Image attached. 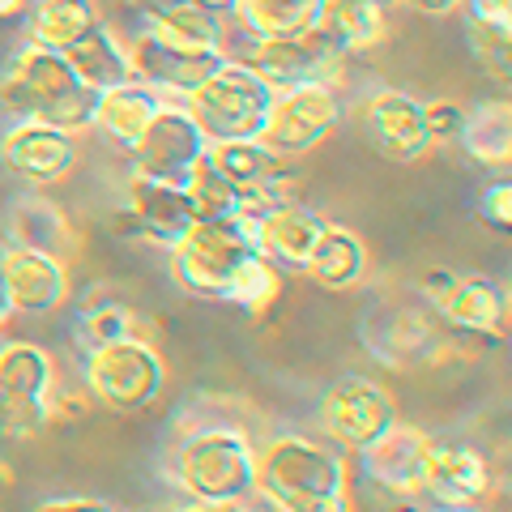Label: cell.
<instances>
[{"instance_id": "6da1fadb", "label": "cell", "mask_w": 512, "mask_h": 512, "mask_svg": "<svg viewBox=\"0 0 512 512\" xmlns=\"http://www.w3.org/2000/svg\"><path fill=\"white\" fill-rule=\"evenodd\" d=\"M94 99L99 94L73 73L64 52H47L35 43H26L0 73V107L13 120H35L77 133V128H90Z\"/></svg>"}, {"instance_id": "7a4b0ae2", "label": "cell", "mask_w": 512, "mask_h": 512, "mask_svg": "<svg viewBox=\"0 0 512 512\" xmlns=\"http://www.w3.org/2000/svg\"><path fill=\"white\" fill-rule=\"evenodd\" d=\"M256 491L278 512H350L346 461L303 436H282L256 457Z\"/></svg>"}, {"instance_id": "3957f363", "label": "cell", "mask_w": 512, "mask_h": 512, "mask_svg": "<svg viewBox=\"0 0 512 512\" xmlns=\"http://www.w3.org/2000/svg\"><path fill=\"white\" fill-rule=\"evenodd\" d=\"M171 474L197 504H231L256 491V448L235 427H201L171 453Z\"/></svg>"}, {"instance_id": "277c9868", "label": "cell", "mask_w": 512, "mask_h": 512, "mask_svg": "<svg viewBox=\"0 0 512 512\" xmlns=\"http://www.w3.org/2000/svg\"><path fill=\"white\" fill-rule=\"evenodd\" d=\"M252 256L256 239L244 218H201L171 244V274L201 299H231V286Z\"/></svg>"}, {"instance_id": "5b68a950", "label": "cell", "mask_w": 512, "mask_h": 512, "mask_svg": "<svg viewBox=\"0 0 512 512\" xmlns=\"http://www.w3.org/2000/svg\"><path fill=\"white\" fill-rule=\"evenodd\" d=\"M274 86L261 82L248 64L222 60V69L188 94V116L205 133V141H248L261 137Z\"/></svg>"}, {"instance_id": "8992f818", "label": "cell", "mask_w": 512, "mask_h": 512, "mask_svg": "<svg viewBox=\"0 0 512 512\" xmlns=\"http://www.w3.org/2000/svg\"><path fill=\"white\" fill-rule=\"evenodd\" d=\"M239 39H244V47L231 52L227 60L248 64V69L261 77V82L274 86V90L338 86L342 73H346V52L320 26L308 30V35H291V39H252V35L239 30Z\"/></svg>"}, {"instance_id": "52a82bcc", "label": "cell", "mask_w": 512, "mask_h": 512, "mask_svg": "<svg viewBox=\"0 0 512 512\" xmlns=\"http://www.w3.org/2000/svg\"><path fill=\"white\" fill-rule=\"evenodd\" d=\"M52 355L30 342L0 346V440H35L52 423Z\"/></svg>"}, {"instance_id": "ba28073f", "label": "cell", "mask_w": 512, "mask_h": 512, "mask_svg": "<svg viewBox=\"0 0 512 512\" xmlns=\"http://www.w3.org/2000/svg\"><path fill=\"white\" fill-rule=\"evenodd\" d=\"M86 384L107 410L137 414L158 402V393L167 384V367L154 346L137 338H120V342L94 346L86 355Z\"/></svg>"}, {"instance_id": "9c48e42d", "label": "cell", "mask_w": 512, "mask_h": 512, "mask_svg": "<svg viewBox=\"0 0 512 512\" xmlns=\"http://www.w3.org/2000/svg\"><path fill=\"white\" fill-rule=\"evenodd\" d=\"M205 158L214 163V171L239 192V205L244 214L239 218H256L269 205H282V201H295V171H291V158H282L265 146L261 137H248V141H210L205 146Z\"/></svg>"}, {"instance_id": "30bf717a", "label": "cell", "mask_w": 512, "mask_h": 512, "mask_svg": "<svg viewBox=\"0 0 512 512\" xmlns=\"http://www.w3.org/2000/svg\"><path fill=\"white\" fill-rule=\"evenodd\" d=\"M342 124V103L333 86H291L274 90L261 141L282 158H299L320 146L333 128Z\"/></svg>"}, {"instance_id": "8fae6325", "label": "cell", "mask_w": 512, "mask_h": 512, "mask_svg": "<svg viewBox=\"0 0 512 512\" xmlns=\"http://www.w3.org/2000/svg\"><path fill=\"white\" fill-rule=\"evenodd\" d=\"M205 146L210 141H205V133L192 124L184 107H158L146 133L137 137V146L128 150V158H133V175L188 188V175L205 158Z\"/></svg>"}, {"instance_id": "7c38bea8", "label": "cell", "mask_w": 512, "mask_h": 512, "mask_svg": "<svg viewBox=\"0 0 512 512\" xmlns=\"http://www.w3.org/2000/svg\"><path fill=\"white\" fill-rule=\"evenodd\" d=\"M222 60L227 56H222L218 47H188V43L154 35V30H141V35L128 43L133 82H141L146 90H175V94H184V99L201 82H210L222 69Z\"/></svg>"}, {"instance_id": "4fadbf2b", "label": "cell", "mask_w": 512, "mask_h": 512, "mask_svg": "<svg viewBox=\"0 0 512 512\" xmlns=\"http://www.w3.org/2000/svg\"><path fill=\"white\" fill-rule=\"evenodd\" d=\"M320 423H325V431L338 444L363 453L367 444H376L397 423V406L376 380L342 376L325 393V402H320Z\"/></svg>"}, {"instance_id": "5bb4252c", "label": "cell", "mask_w": 512, "mask_h": 512, "mask_svg": "<svg viewBox=\"0 0 512 512\" xmlns=\"http://www.w3.org/2000/svg\"><path fill=\"white\" fill-rule=\"evenodd\" d=\"M423 295L431 299V308L444 325H453L461 333H483V338H495L508 325V295L500 282L491 278H457V274H436L423 278Z\"/></svg>"}, {"instance_id": "9a60e30c", "label": "cell", "mask_w": 512, "mask_h": 512, "mask_svg": "<svg viewBox=\"0 0 512 512\" xmlns=\"http://www.w3.org/2000/svg\"><path fill=\"white\" fill-rule=\"evenodd\" d=\"M197 222H201V210H197V201H192L188 188L133 175V180H128V210L116 214V231L154 239V244L171 248L175 239L188 235Z\"/></svg>"}, {"instance_id": "2e32d148", "label": "cell", "mask_w": 512, "mask_h": 512, "mask_svg": "<svg viewBox=\"0 0 512 512\" xmlns=\"http://www.w3.org/2000/svg\"><path fill=\"white\" fill-rule=\"evenodd\" d=\"M359 124H363L367 146H372L384 163H419L431 150L423 103L402 90H376L372 99L359 107Z\"/></svg>"}, {"instance_id": "e0dca14e", "label": "cell", "mask_w": 512, "mask_h": 512, "mask_svg": "<svg viewBox=\"0 0 512 512\" xmlns=\"http://www.w3.org/2000/svg\"><path fill=\"white\" fill-rule=\"evenodd\" d=\"M487 487H491V470L483 453H474L470 444H457V440L431 444L419 491L427 495V504L436 512L478 508L487 500Z\"/></svg>"}, {"instance_id": "ac0fdd59", "label": "cell", "mask_w": 512, "mask_h": 512, "mask_svg": "<svg viewBox=\"0 0 512 512\" xmlns=\"http://www.w3.org/2000/svg\"><path fill=\"white\" fill-rule=\"evenodd\" d=\"M0 163L9 167V175L43 188V184H56L73 171L77 141H73V133H64V128L18 120L5 133V141H0Z\"/></svg>"}, {"instance_id": "d6986e66", "label": "cell", "mask_w": 512, "mask_h": 512, "mask_svg": "<svg viewBox=\"0 0 512 512\" xmlns=\"http://www.w3.org/2000/svg\"><path fill=\"white\" fill-rule=\"evenodd\" d=\"M248 227L256 239V252H261L269 265L282 269V274H303L316 235L325 231V218L312 214L308 205H299V201H282V205H269V210L248 218Z\"/></svg>"}, {"instance_id": "ffe728a7", "label": "cell", "mask_w": 512, "mask_h": 512, "mask_svg": "<svg viewBox=\"0 0 512 512\" xmlns=\"http://www.w3.org/2000/svg\"><path fill=\"white\" fill-rule=\"evenodd\" d=\"M0 282H5L13 312H52L69 299V269H64V261L22 244H9L5 256H0Z\"/></svg>"}, {"instance_id": "44dd1931", "label": "cell", "mask_w": 512, "mask_h": 512, "mask_svg": "<svg viewBox=\"0 0 512 512\" xmlns=\"http://www.w3.org/2000/svg\"><path fill=\"white\" fill-rule=\"evenodd\" d=\"M431 440L423 436L419 427L393 423L376 444L363 448V478L376 483L380 491L389 495H414L423 483V466H427Z\"/></svg>"}, {"instance_id": "7402d4cb", "label": "cell", "mask_w": 512, "mask_h": 512, "mask_svg": "<svg viewBox=\"0 0 512 512\" xmlns=\"http://www.w3.org/2000/svg\"><path fill=\"white\" fill-rule=\"evenodd\" d=\"M363 346L380 355V363H414L431 359L440 342V325L431 316H419L402 308V303H380L363 325Z\"/></svg>"}, {"instance_id": "603a6c76", "label": "cell", "mask_w": 512, "mask_h": 512, "mask_svg": "<svg viewBox=\"0 0 512 512\" xmlns=\"http://www.w3.org/2000/svg\"><path fill=\"white\" fill-rule=\"evenodd\" d=\"M325 0H231L227 18L252 39H291L320 26Z\"/></svg>"}, {"instance_id": "cb8c5ba5", "label": "cell", "mask_w": 512, "mask_h": 512, "mask_svg": "<svg viewBox=\"0 0 512 512\" xmlns=\"http://www.w3.org/2000/svg\"><path fill=\"white\" fill-rule=\"evenodd\" d=\"M64 60L73 64V73L82 77V82L103 94V90H116L124 82H133V64H128V47L111 35L107 22H99L94 30H86L77 43L64 47Z\"/></svg>"}, {"instance_id": "d4e9b609", "label": "cell", "mask_w": 512, "mask_h": 512, "mask_svg": "<svg viewBox=\"0 0 512 512\" xmlns=\"http://www.w3.org/2000/svg\"><path fill=\"white\" fill-rule=\"evenodd\" d=\"M384 13H389V5H380V0H325L320 30L346 56H363V52H376L389 39V18Z\"/></svg>"}, {"instance_id": "484cf974", "label": "cell", "mask_w": 512, "mask_h": 512, "mask_svg": "<svg viewBox=\"0 0 512 512\" xmlns=\"http://www.w3.org/2000/svg\"><path fill=\"white\" fill-rule=\"evenodd\" d=\"M163 107L154 99V90L146 86H133V82H124L116 90H103L99 99H94V128L107 137V141H116V146L124 150H133L137 146V137L146 133V124L154 120V111Z\"/></svg>"}, {"instance_id": "4316f807", "label": "cell", "mask_w": 512, "mask_h": 512, "mask_svg": "<svg viewBox=\"0 0 512 512\" xmlns=\"http://www.w3.org/2000/svg\"><path fill=\"white\" fill-rule=\"evenodd\" d=\"M363 269H367V252L359 244V235L325 222V231L316 235V244L308 252L303 274H312V282L325 286V291H346V286H355L363 278Z\"/></svg>"}, {"instance_id": "83f0119b", "label": "cell", "mask_w": 512, "mask_h": 512, "mask_svg": "<svg viewBox=\"0 0 512 512\" xmlns=\"http://www.w3.org/2000/svg\"><path fill=\"white\" fill-rule=\"evenodd\" d=\"M99 22L103 18L94 9V0H35V9L26 18V43L47 47V52H64Z\"/></svg>"}, {"instance_id": "f1b7e54d", "label": "cell", "mask_w": 512, "mask_h": 512, "mask_svg": "<svg viewBox=\"0 0 512 512\" xmlns=\"http://www.w3.org/2000/svg\"><path fill=\"white\" fill-rule=\"evenodd\" d=\"M457 141L478 167L504 171L512 163V111H508V103L487 99L474 111H466V124H461Z\"/></svg>"}, {"instance_id": "f546056e", "label": "cell", "mask_w": 512, "mask_h": 512, "mask_svg": "<svg viewBox=\"0 0 512 512\" xmlns=\"http://www.w3.org/2000/svg\"><path fill=\"white\" fill-rule=\"evenodd\" d=\"M13 244L22 248H35L64 261L73 248H77V235L73 227L64 222V214L56 210L52 201H39V197H22L13 205Z\"/></svg>"}, {"instance_id": "4dcf8cb0", "label": "cell", "mask_w": 512, "mask_h": 512, "mask_svg": "<svg viewBox=\"0 0 512 512\" xmlns=\"http://www.w3.org/2000/svg\"><path fill=\"white\" fill-rule=\"evenodd\" d=\"M466 43L478 60V69L495 82H508L512 69V22H495V18H478L466 13Z\"/></svg>"}, {"instance_id": "1f68e13d", "label": "cell", "mask_w": 512, "mask_h": 512, "mask_svg": "<svg viewBox=\"0 0 512 512\" xmlns=\"http://www.w3.org/2000/svg\"><path fill=\"white\" fill-rule=\"evenodd\" d=\"M278 291H282V269H274L261 252H256L244 265V274L235 278L227 303H239V308H248V312H265L269 303L278 299Z\"/></svg>"}, {"instance_id": "d6a6232c", "label": "cell", "mask_w": 512, "mask_h": 512, "mask_svg": "<svg viewBox=\"0 0 512 512\" xmlns=\"http://www.w3.org/2000/svg\"><path fill=\"white\" fill-rule=\"evenodd\" d=\"M86 338H90V350L94 346H107V342H120V338H133V316H128L124 303H107V308L90 312L86 316Z\"/></svg>"}, {"instance_id": "836d02e7", "label": "cell", "mask_w": 512, "mask_h": 512, "mask_svg": "<svg viewBox=\"0 0 512 512\" xmlns=\"http://www.w3.org/2000/svg\"><path fill=\"white\" fill-rule=\"evenodd\" d=\"M423 116H427L431 146H440V141H457V137H461V124H466V107L440 99V103H427Z\"/></svg>"}, {"instance_id": "e575fe53", "label": "cell", "mask_w": 512, "mask_h": 512, "mask_svg": "<svg viewBox=\"0 0 512 512\" xmlns=\"http://www.w3.org/2000/svg\"><path fill=\"white\" fill-rule=\"evenodd\" d=\"M478 214H483V222L491 231L508 235L512 231V184L500 180V184L483 188V197H478Z\"/></svg>"}, {"instance_id": "d590c367", "label": "cell", "mask_w": 512, "mask_h": 512, "mask_svg": "<svg viewBox=\"0 0 512 512\" xmlns=\"http://www.w3.org/2000/svg\"><path fill=\"white\" fill-rule=\"evenodd\" d=\"M35 512H116L99 495H73V500H52V504H39Z\"/></svg>"}, {"instance_id": "8d00e7d4", "label": "cell", "mask_w": 512, "mask_h": 512, "mask_svg": "<svg viewBox=\"0 0 512 512\" xmlns=\"http://www.w3.org/2000/svg\"><path fill=\"white\" fill-rule=\"evenodd\" d=\"M466 13H478V18H495V22H512V0H461Z\"/></svg>"}, {"instance_id": "74e56055", "label": "cell", "mask_w": 512, "mask_h": 512, "mask_svg": "<svg viewBox=\"0 0 512 512\" xmlns=\"http://www.w3.org/2000/svg\"><path fill=\"white\" fill-rule=\"evenodd\" d=\"M402 5L427 13V18H448V13L461 9V0H402Z\"/></svg>"}, {"instance_id": "f35d334b", "label": "cell", "mask_w": 512, "mask_h": 512, "mask_svg": "<svg viewBox=\"0 0 512 512\" xmlns=\"http://www.w3.org/2000/svg\"><path fill=\"white\" fill-rule=\"evenodd\" d=\"M184 512H252V508H244V500H231V504H197Z\"/></svg>"}, {"instance_id": "ab89813d", "label": "cell", "mask_w": 512, "mask_h": 512, "mask_svg": "<svg viewBox=\"0 0 512 512\" xmlns=\"http://www.w3.org/2000/svg\"><path fill=\"white\" fill-rule=\"evenodd\" d=\"M22 5H26V0H0V22H5V18H18Z\"/></svg>"}, {"instance_id": "60d3db41", "label": "cell", "mask_w": 512, "mask_h": 512, "mask_svg": "<svg viewBox=\"0 0 512 512\" xmlns=\"http://www.w3.org/2000/svg\"><path fill=\"white\" fill-rule=\"evenodd\" d=\"M13 308H9V295H5V282H0V325H5V316H9Z\"/></svg>"}, {"instance_id": "b9f144b4", "label": "cell", "mask_w": 512, "mask_h": 512, "mask_svg": "<svg viewBox=\"0 0 512 512\" xmlns=\"http://www.w3.org/2000/svg\"><path fill=\"white\" fill-rule=\"evenodd\" d=\"M389 512H423V508H419V504H393Z\"/></svg>"}, {"instance_id": "7bdbcfd3", "label": "cell", "mask_w": 512, "mask_h": 512, "mask_svg": "<svg viewBox=\"0 0 512 512\" xmlns=\"http://www.w3.org/2000/svg\"><path fill=\"white\" fill-rule=\"evenodd\" d=\"M201 5H214V9H231V0H201Z\"/></svg>"}, {"instance_id": "ee69618b", "label": "cell", "mask_w": 512, "mask_h": 512, "mask_svg": "<svg viewBox=\"0 0 512 512\" xmlns=\"http://www.w3.org/2000/svg\"><path fill=\"white\" fill-rule=\"evenodd\" d=\"M431 512H436V508H431ZM461 512H478V508H461Z\"/></svg>"}]
</instances>
